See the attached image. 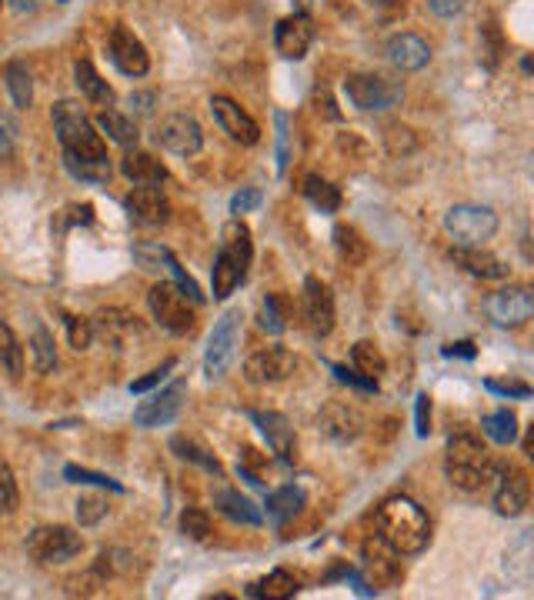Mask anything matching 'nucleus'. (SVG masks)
<instances>
[{"label":"nucleus","mask_w":534,"mask_h":600,"mask_svg":"<svg viewBox=\"0 0 534 600\" xmlns=\"http://www.w3.org/2000/svg\"><path fill=\"white\" fill-rule=\"evenodd\" d=\"M247 594L267 597V600H288V597L298 594V577H291L288 570H274V574H267L261 584H254Z\"/></svg>","instance_id":"obj_35"},{"label":"nucleus","mask_w":534,"mask_h":600,"mask_svg":"<svg viewBox=\"0 0 534 600\" xmlns=\"http://www.w3.org/2000/svg\"><path fill=\"white\" fill-rule=\"evenodd\" d=\"M351 360H354V370L371 380H378L384 370H388V360H384L381 347L371 344V340H358V344L351 347Z\"/></svg>","instance_id":"obj_34"},{"label":"nucleus","mask_w":534,"mask_h":600,"mask_svg":"<svg viewBox=\"0 0 534 600\" xmlns=\"http://www.w3.org/2000/svg\"><path fill=\"white\" fill-rule=\"evenodd\" d=\"M211 114H214L217 124H221L224 134L231 140H237V144L254 147L257 140H261V127H257V120L247 114L237 100L224 97V94H214L211 97Z\"/></svg>","instance_id":"obj_12"},{"label":"nucleus","mask_w":534,"mask_h":600,"mask_svg":"<svg viewBox=\"0 0 534 600\" xmlns=\"http://www.w3.org/2000/svg\"><path fill=\"white\" fill-rule=\"evenodd\" d=\"M107 54H111L114 67L121 70L124 77H144L151 70V57H147V47L141 44V37H134V30H127L124 24H117L107 37Z\"/></svg>","instance_id":"obj_10"},{"label":"nucleus","mask_w":534,"mask_h":600,"mask_svg":"<svg viewBox=\"0 0 534 600\" xmlns=\"http://www.w3.org/2000/svg\"><path fill=\"white\" fill-rule=\"evenodd\" d=\"M64 477L71 480V484H94V487H107V490H114V494H124V484H117L114 477H107V474H94V470H84V467H77V464H67V467H64Z\"/></svg>","instance_id":"obj_43"},{"label":"nucleus","mask_w":534,"mask_h":600,"mask_svg":"<svg viewBox=\"0 0 534 600\" xmlns=\"http://www.w3.org/2000/svg\"><path fill=\"white\" fill-rule=\"evenodd\" d=\"M117 317H121V320H114V310H104L97 320H101L104 334H111L114 344H121V334H137V317L124 314V310H117Z\"/></svg>","instance_id":"obj_45"},{"label":"nucleus","mask_w":534,"mask_h":600,"mask_svg":"<svg viewBox=\"0 0 534 600\" xmlns=\"http://www.w3.org/2000/svg\"><path fill=\"white\" fill-rule=\"evenodd\" d=\"M484 310L498 327H521L534 314V294L528 287H504L484 300Z\"/></svg>","instance_id":"obj_8"},{"label":"nucleus","mask_w":534,"mask_h":600,"mask_svg":"<svg viewBox=\"0 0 534 600\" xmlns=\"http://www.w3.org/2000/svg\"><path fill=\"white\" fill-rule=\"evenodd\" d=\"M498 470V490H494V510L501 517H521L531 500V480L521 467H494Z\"/></svg>","instance_id":"obj_14"},{"label":"nucleus","mask_w":534,"mask_h":600,"mask_svg":"<svg viewBox=\"0 0 534 600\" xmlns=\"http://www.w3.org/2000/svg\"><path fill=\"white\" fill-rule=\"evenodd\" d=\"M241 307H231L217 317V324L207 337V354H204V370L211 377L227 374V367L234 364V350H237V334H241Z\"/></svg>","instance_id":"obj_5"},{"label":"nucleus","mask_w":534,"mask_h":600,"mask_svg":"<svg viewBox=\"0 0 534 600\" xmlns=\"http://www.w3.org/2000/svg\"><path fill=\"white\" fill-rule=\"evenodd\" d=\"M164 267L174 274V284H177V290H181V294H184L187 300H191V304H201V300H204L201 287H197V280H194L191 274H187V270H184L181 264H177V257L171 254V250H167V257H164Z\"/></svg>","instance_id":"obj_42"},{"label":"nucleus","mask_w":534,"mask_h":600,"mask_svg":"<svg viewBox=\"0 0 534 600\" xmlns=\"http://www.w3.org/2000/svg\"><path fill=\"white\" fill-rule=\"evenodd\" d=\"M184 394H187V384H184V380H174L171 387L161 390V394H154L151 400H144V404L134 410V424L144 427V430L171 424V420L181 414Z\"/></svg>","instance_id":"obj_15"},{"label":"nucleus","mask_w":534,"mask_h":600,"mask_svg":"<svg viewBox=\"0 0 534 600\" xmlns=\"http://www.w3.org/2000/svg\"><path fill=\"white\" fill-rule=\"evenodd\" d=\"M181 530L191 540H207V534H211V517H207V510L187 507L181 514Z\"/></svg>","instance_id":"obj_46"},{"label":"nucleus","mask_w":534,"mask_h":600,"mask_svg":"<svg viewBox=\"0 0 534 600\" xmlns=\"http://www.w3.org/2000/svg\"><path fill=\"white\" fill-rule=\"evenodd\" d=\"M121 170L127 180H134V184H161L167 177L164 164L157 160L154 154H147V150H127L124 160H121Z\"/></svg>","instance_id":"obj_25"},{"label":"nucleus","mask_w":534,"mask_h":600,"mask_svg":"<svg viewBox=\"0 0 534 600\" xmlns=\"http://www.w3.org/2000/svg\"><path fill=\"white\" fill-rule=\"evenodd\" d=\"M314 44V24L304 14H291L274 27V47L284 60H304Z\"/></svg>","instance_id":"obj_18"},{"label":"nucleus","mask_w":534,"mask_h":600,"mask_svg":"<svg viewBox=\"0 0 534 600\" xmlns=\"http://www.w3.org/2000/svg\"><path fill=\"white\" fill-rule=\"evenodd\" d=\"M331 370H334V377H338L341 384H351V387H358V390H368V394H378V380L364 377V374H358V370H348V367H341V364H331Z\"/></svg>","instance_id":"obj_51"},{"label":"nucleus","mask_w":534,"mask_h":600,"mask_svg":"<svg viewBox=\"0 0 534 600\" xmlns=\"http://www.w3.org/2000/svg\"><path fill=\"white\" fill-rule=\"evenodd\" d=\"M157 144L177 157H194L204 147V130L191 114H171L157 127Z\"/></svg>","instance_id":"obj_11"},{"label":"nucleus","mask_w":534,"mask_h":600,"mask_svg":"<svg viewBox=\"0 0 534 600\" xmlns=\"http://www.w3.org/2000/svg\"><path fill=\"white\" fill-rule=\"evenodd\" d=\"M364 4L378 10L381 17H398V14H404V7H408L404 0H364Z\"/></svg>","instance_id":"obj_57"},{"label":"nucleus","mask_w":534,"mask_h":600,"mask_svg":"<svg viewBox=\"0 0 534 600\" xmlns=\"http://www.w3.org/2000/svg\"><path fill=\"white\" fill-rule=\"evenodd\" d=\"M171 370H174V357H167L164 364H161V367H154V370H151V374H147V377L134 380V384H131V394H144V390L157 387V384H161V380H164L167 374H171Z\"/></svg>","instance_id":"obj_54"},{"label":"nucleus","mask_w":534,"mask_h":600,"mask_svg":"<svg viewBox=\"0 0 534 600\" xmlns=\"http://www.w3.org/2000/svg\"><path fill=\"white\" fill-rule=\"evenodd\" d=\"M301 194L311 200V207H318L321 214H334V210H341V190L331 184V180H324L318 174H308L301 180Z\"/></svg>","instance_id":"obj_30"},{"label":"nucleus","mask_w":534,"mask_h":600,"mask_svg":"<svg viewBox=\"0 0 534 600\" xmlns=\"http://www.w3.org/2000/svg\"><path fill=\"white\" fill-rule=\"evenodd\" d=\"M7 90H11L17 107H31L34 104V77H31V70H27V64H21V60H11V64H7Z\"/></svg>","instance_id":"obj_37"},{"label":"nucleus","mask_w":534,"mask_h":600,"mask_svg":"<svg viewBox=\"0 0 534 600\" xmlns=\"http://www.w3.org/2000/svg\"><path fill=\"white\" fill-rule=\"evenodd\" d=\"M127 217L141 227H161L171 220V204H167L164 190L154 184H137L131 194L124 197Z\"/></svg>","instance_id":"obj_13"},{"label":"nucleus","mask_w":534,"mask_h":600,"mask_svg":"<svg viewBox=\"0 0 534 600\" xmlns=\"http://www.w3.org/2000/svg\"><path fill=\"white\" fill-rule=\"evenodd\" d=\"M481 430H484V437L494 440V444L508 447V444H514V437H518V417H514V410L501 407L481 420Z\"/></svg>","instance_id":"obj_32"},{"label":"nucleus","mask_w":534,"mask_h":600,"mask_svg":"<svg viewBox=\"0 0 534 600\" xmlns=\"http://www.w3.org/2000/svg\"><path fill=\"white\" fill-rule=\"evenodd\" d=\"M74 77H77V87H81V94L91 100V104H97V107H111L114 104L111 84H107V80L97 74L91 60H77V64H74Z\"/></svg>","instance_id":"obj_26"},{"label":"nucleus","mask_w":534,"mask_h":600,"mask_svg":"<svg viewBox=\"0 0 534 600\" xmlns=\"http://www.w3.org/2000/svg\"><path fill=\"white\" fill-rule=\"evenodd\" d=\"M221 250L227 257L234 260L237 267H251V257H254V244H251V230L241 217L227 220L224 230H221Z\"/></svg>","instance_id":"obj_24"},{"label":"nucleus","mask_w":534,"mask_h":600,"mask_svg":"<svg viewBox=\"0 0 534 600\" xmlns=\"http://www.w3.org/2000/svg\"><path fill=\"white\" fill-rule=\"evenodd\" d=\"M334 247H338L341 260H348V264H364V260H368V250H371L368 240H364L351 224L334 227Z\"/></svg>","instance_id":"obj_33"},{"label":"nucleus","mask_w":534,"mask_h":600,"mask_svg":"<svg viewBox=\"0 0 534 600\" xmlns=\"http://www.w3.org/2000/svg\"><path fill=\"white\" fill-rule=\"evenodd\" d=\"M11 4H14L17 10H34V7H37V0H11Z\"/></svg>","instance_id":"obj_62"},{"label":"nucleus","mask_w":534,"mask_h":600,"mask_svg":"<svg viewBox=\"0 0 534 600\" xmlns=\"http://www.w3.org/2000/svg\"><path fill=\"white\" fill-rule=\"evenodd\" d=\"M0 364L11 370V377L24 374V347H21V340H17V334L4 324V320H0Z\"/></svg>","instance_id":"obj_40"},{"label":"nucleus","mask_w":534,"mask_h":600,"mask_svg":"<svg viewBox=\"0 0 534 600\" xmlns=\"http://www.w3.org/2000/svg\"><path fill=\"white\" fill-rule=\"evenodd\" d=\"M451 260L481 280H501V277H508V270H511L501 257H494L491 250H481V247H461V244L451 247Z\"/></svg>","instance_id":"obj_21"},{"label":"nucleus","mask_w":534,"mask_h":600,"mask_svg":"<svg viewBox=\"0 0 534 600\" xmlns=\"http://www.w3.org/2000/svg\"><path fill=\"white\" fill-rule=\"evenodd\" d=\"M291 374H294V354L288 347L257 350L244 364V377L251 380V384H278V380H288Z\"/></svg>","instance_id":"obj_16"},{"label":"nucleus","mask_w":534,"mask_h":600,"mask_svg":"<svg viewBox=\"0 0 534 600\" xmlns=\"http://www.w3.org/2000/svg\"><path fill=\"white\" fill-rule=\"evenodd\" d=\"M261 327L267 330V334H284V327H288V320H284V307L274 294H267L264 304H261Z\"/></svg>","instance_id":"obj_48"},{"label":"nucleus","mask_w":534,"mask_h":600,"mask_svg":"<svg viewBox=\"0 0 534 600\" xmlns=\"http://www.w3.org/2000/svg\"><path fill=\"white\" fill-rule=\"evenodd\" d=\"M384 54H388V60L398 70H421L428 67L431 60V47L428 40H421L418 34H394L388 44H384Z\"/></svg>","instance_id":"obj_20"},{"label":"nucleus","mask_w":534,"mask_h":600,"mask_svg":"<svg viewBox=\"0 0 534 600\" xmlns=\"http://www.w3.org/2000/svg\"><path fill=\"white\" fill-rule=\"evenodd\" d=\"M344 94L358 110H388L401 100V84L378 74H351L344 80Z\"/></svg>","instance_id":"obj_7"},{"label":"nucleus","mask_w":534,"mask_h":600,"mask_svg":"<svg viewBox=\"0 0 534 600\" xmlns=\"http://www.w3.org/2000/svg\"><path fill=\"white\" fill-rule=\"evenodd\" d=\"M67 170L77 177V180H87V184H104L111 180V164L107 160H74V157H64Z\"/></svg>","instance_id":"obj_41"},{"label":"nucleus","mask_w":534,"mask_h":600,"mask_svg":"<svg viewBox=\"0 0 534 600\" xmlns=\"http://www.w3.org/2000/svg\"><path fill=\"white\" fill-rule=\"evenodd\" d=\"M104 517H107V500L101 494H87L77 500V520H81V527L101 524Z\"/></svg>","instance_id":"obj_44"},{"label":"nucleus","mask_w":534,"mask_h":600,"mask_svg":"<svg viewBox=\"0 0 534 600\" xmlns=\"http://www.w3.org/2000/svg\"><path fill=\"white\" fill-rule=\"evenodd\" d=\"M84 550V540L77 530L71 527H37L27 534V554H31L37 564H64L74 554Z\"/></svg>","instance_id":"obj_6"},{"label":"nucleus","mask_w":534,"mask_h":600,"mask_svg":"<svg viewBox=\"0 0 534 600\" xmlns=\"http://www.w3.org/2000/svg\"><path fill=\"white\" fill-rule=\"evenodd\" d=\"M147 304H151V314L154 320L161 324L164 330H171V334L184 337L191 334L197 317H194V307L187 304V297L177 290V284H154L151 294H147Z\"/></svg>","instance_id":"obj_4"},{"label":"nucleus","mask_w":534,"mask_h":600,"mask_svg":"<svg viewBox=\"0 0 534 600\" xmlns=\"http://www.w3.org/2000/svg\"><path fill=\"white\" fill-rule=\"evenodd\" d=\"M484 387L498 397H531V387L521 384V380H484Z\"/></svg>","instance_id":"obj_53"},{"label":"nucleus","mask_w":534,"mask_h":600,"mask_svg":"<svg viewBox=\"0 0 534 600\" xmlns=\"http://www.w3.org/2000/svg\"><path fill=\"white\" fill-rule=\"evenodd\" d=\"M31 354H34L37 374H51V370L57 367V344H54V334L47 327H34Z\"/></svg>","instance_id":"obj_39"},{"label":"nucleus","mask_w":534,"mask_h":600,"mask_svg":"<svg viewBox=\"0 0 534 600\" xmlns=\"http://www.w3.org/2000/svg\"><path fill=\"white\" fill-rule=\"evenodd\" d=\"M54 134L61 140L64 157L74 160H107V144L104 137L97 134V127L91 124V117L84 114L81 104L74 100H61L54 104Z\"/></svg>","instance_id":"obj_2"},{"label":"nucleus","mask_w":534,"mask_h":600,"mask_svg":"<svg viewBox=\"0 0 534 600\" xmlns=\"http://www.w3.org/2000/svg\"><path fill=\"white\" fill-rule=\"evenodd\" d=\"M17 150V124L7 114H0V160H11Z\"/></svg>","instance_id":"obj_52"},{"label":"nucleus","mask_w":534,"mask_h":600,"mask_svg":"<svg viewBox=\"0 0 534 600\" xmlns=\"http://www.w3.org/2000/svg\"><path fill=\"white\" fill-rule=\"evenodd\" d=\"M0 4H4V0H0Z\"/></svg>","instance_id":"obj_63"},{"label":"nucleus","mask_w":534,"mask_h":600,"mask_svg":"<svg viewBox=\"0 0 534 600\" xmlns=\"http://www.w3.org/2000/svg\"><path fill=\"white\" fill-rule=\"evenodd\" d=\"M481 34L488 37V44H491L488 54H491V67H494V64H498V57H501V37H498V27L488 24V27H481Z\"/></svg>","instance_id":"obj_59"},{"label":"nucleus","mask_w":534,"mask_h":600,"mask_svg":"<svg viewBox=\"0 0 534 600\" xmlns=\"http://www.w3.org/2000/svg\"><path fill=\"white\" fill-rule=\"evenodd\" d=\"M134 257H137V264H141L144 270H161L164 257H167V247H161V244H137Z\"/></svg>","instance_id":"obj_50"},{"label":"nucleus","mask_w":534,"mask_h":600,"mask_svg":"<svg viewBox=\"0 0 534 600\" xmlns=\"http://www.w3.org/2000/svg\"><path fill=\"white\" fill-rule=\"evenodd\" d=\"M318 427L321 434H328L331 440H341L344 444V440H354L361 434V414L348 404H328L321 410Z\"/></svg>","instance_id":"obj_22"},{"label":"nucleus","mask_w":534,"mask_h":600,"mask_svg":"<svg viewBox=\"0 0 534 600\" xmlns=\"http://www.w3.org/2000/svg\"><path fill=\"white\" fill-rule=\"evenodd\" d=\"M428 4L438 17H454L461 10V0H428Z\"/></svg>","instance_id":"obj_60"},{"label":"nucleus","mask_w":534,"mask_h":600,"mask_svg":"<svg viewBox=\"0 0 534 600\" xmlns=\"http://www.w3.org/2000/svg\"><path fill=\"white\" fill-rule=\"evenodd\" d=\"M171 450H174V454L177 457H181V460H191V464H201L204 470H211V474H221V460H217L214 454H211V450H204L201 444H194V440L191 437H181V434H177V437H171Z\"/></svg>","instance_id":"obj_38"},{"label":"nucleus","mask_w":534,"mask_h":600,"mask_svg":"<svg viewBox=\"0 0 534 600\" xmlns=\"http://www.w3.org/2000/svg\"><path fill=\"white\" fill-rule=\"evenodd\" d=\"M401 554L394 547L384 544L381 537H371L364 540V570H368V584L374 590H388V587H398L404 580V567H401Z\"/></svg>","instance_id":"obj_9"},{"label":"nucleus","mask_w":534,"mask_h":600,"mask_svg":"<svg viewBox=\"0 0 534 600\" xmlns=\"http://www.w3.org/2000/svg\"><path fill=\"white\" fill-rule=\"evenodd\" d=\"M304 317L314 337H328L334 330V294L318 277L304 280Z\"/></svg>","instance_id":"obj_17"},{"label":"nucleus","mask_w":534,"mask_h":600,"mask_svg":"<svg viewBox=\"0 0 534 600\" xmlns=\"http://www.w3.org/2000/svg\"><path fill=\"white\" fill-rule=\"evenodd\" d=\"M414 430H418V437L431 434V397L428 394H418V400H414Z\"/></svg>","instance_id":"obj_55"},{"label":"nucleus","mask_w":534,"mask_h":600,"mask_svg":"<svg viewBox=\"0 0 534 600\" xmlns=\"http://www.w3.org/2000/svg\"><path fill=\"white\" fill-rule=\"evenodd\" d=\"M444 230H448L461 247H481L484 240L498 234V214L481 204H458L444 214Z\"/></svg>","instance_id":"obj_3"},{"label":"nucleus","mask_w":534,"mask_h":600,"mask_svg":"<svg viewBox=\"0 0 534 600\" xmlns=\"http://www.w3.org/2000/svg\"><path fill=\"white\" fill-rule=\"evenodd\" d=\"M64 324H67V337H71V347H74V350H87V347L94 344V324H91L87 317L67 314Z\"/></svg>","instance_id":"obj_47"},{"label":"nucleus","mask_w":534,"mask_h":600,"mask_svg":"<svg viewBox=\"0 0 534 600\" xmlns=\"http://www.w3.org/2000/svg\"><path fill=\"white\" fill-rule=\"evenodd\" d=\"M378 537L398 554H421L431 544V520L411 497H391L378 507Z\"/></svg>","instance_id":"obj_1"},{"label":"nucleus","mask_w":534,"mask_h":600,"mask_svg":"<svg viewBox=\"0 0 534 600\" xmlns=\"http://www.w3.org/2000/svg\"><path fill=\"white\" fill-rule=\"evenodd\" d=\"M14 507H17V480L11 474V467L0 460V517L14 514Z\"/></svg>","instance_id":"obj_49"},{"label":"nucleus","mask_w":534,"mask_h":600,"mask_svg":"<svg viewBox=\"0 0 534 600\" xmlns=\"http://www.w3.org/2000/svg\"><path fill=\"white\" fill-rule=\"evenodd\" d=\"M251 420L261 427V434L267 437V444L278 454L284 464H294V427L291 420L278 414V410H251Z\"/></svg>","instance_id":"obj_19"},{"label":"nucleus","mask_w":534,"mask_h":600,"mask_svg":"<svg viewBox=\"0 0 534 600\" xmlns=\"http://www.w3.org/2000/svg\"><path fill=\"white\" fill-rule=\"evenodd\" d=\"M444 474L458 490H481L488 480H494V464H448Z\"/></svg>","instance_id":"obj_31"},{"label":"nucleus","mask_w":534,"mask_h":600,"mask_svg":"<svg viewBox=\"0 0 534 600\" xmlns=\"http://www.w3.org/2000/svg\"><path fill=\"white\" fill-rule=\"evenodd\" d=\"M314 100H318V110H324V117H331V120H338V117H341V114H338V107H334V100H331L328 94H318Z\"/></svg>","instance_id":"obj_61"},{"label":"nucleus","mask_w":534,"mask_h":600,"mask_svg":"<svg viewBox=\"0 0 534 600\" xmlns=\"http://www.w3.org/2000/svg\"><path fill=\"white\" fill-rule=\"evenodd\" d=\"M214 507L221 510L227 520H234V524H251V527H257L264 520V510L257 507L251 497H244L241 490H231V487L217 490V494H214Z\"/></svg>","instance_id":"obj_23"},{"label":"nucleus","mask_w":534,"mask_h":600,"mask_svg":"<svg viewBox=\"0 0 534 600\" xmlns=\"http://www.w3.org/2000/svg\"><path fill=\"white\" fill-rule=\"evenodd\" d=\"M257 204H261V190H257V187H244L241 194H234V200H231V214L241 217V214H247V210H254Z\"/></svg>","instance_id":"obj_56"},{"label":"nucleus","mask_w":534,"mask_h":600,"mask_svg":"<svg viewBox=\"0 0 534 600\" xmlns=\"http://www.w3.org/2000/svg\"><path fill=\"white\" fill-rule=\"evenodd\" d=\"M444 357H464V360H471L474 354H478V350H474V344L471 340H458V344H448L441 350Z\"/></svg>","instance_id":"obj_58"},{"label":"nucleus","mask_w":534,"mask_h":600,"mask_svg":"<svg viewBox=\"0 0 534 600\" xmlns=\"http://www.w3.org/2000/svg\"><path fill=\"white\" fill-rule=\"evenodd\" d=\"M244 277H247V270H244V267H237L234 260L224 254V250H217L214 267H211V287H214V300H227V297H231L234 290L244 284Z\"/></svg>","instance_id":"obj_27"},{"label":"nucleus","mask_w":534,"mask_h":600,"mask_svg":"<svg viewBox=\"0 0 534 600\" xmlns=\"http://www.w3.org/2000/svg\"><path fill=\"white\" fill-rule=\"evenodd\" d=\"M97 127H101L114 144H124V147L137 144V124L131 117L117 114V110H101V114H97Z\"/></svg>","instance_id":"obj_36"},{"label":"nucleus","mask_w":534,"mask_h":600,"mask_svg":"<svg viewBox=\"0 0 534 600\" xmlns=\"http://www.w3.org/2000/svg\"><path fill=\"white\" fill-rule=\"evenodd\" d=\"M448 464H491V457L481 437H474L471 430H458L448 437Z\"/></svg>","instance_id":"obj_28"},{"label":"nucleus","mask_w":534,"mask_h":600,"mask_svg":"<svg viewBox=\"0 0 534 600\" xmlns=\"http://www.w3.org/2000/svg\"><path fill=\"white\" fill-rule=\"evenodd\" d=\"M264 507H267V517H271L274 524H284V520H291L294 514H301L304 490L294 487V484L278 487V490H271V494H267V504Z\"/></svg>","instance_id":"obj_29"}]
</instances>
